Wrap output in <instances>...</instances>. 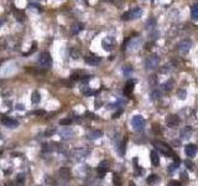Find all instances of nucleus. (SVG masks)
Wrapping results in <instances>:
<instances>
[{
	"label": "nucleus",
	"mask_w": 198,
	"mask_h": 186,
	"mask_svg": "<svg viewBox=\"0 0 198 186\" xmlns=\"http://www.w3.org/2000/svg\"><path fill=\"white\" fill-rule=\"evenodd\" d=\"M154 145H155V148L165 156H171V158H173V156L176 155L172 149H171V147H169V145H167L166 143H163V141L156 140V141H154Z\"/></svg>",
	"instance_id": "f257e3e1"
},
{
	"label": "nucleus",
	"mask_w": 198,
	"mask_h": 186,
	"mask_svg": "<svg viewBox=\"0 0 198 186\" xmlns=\"http://www.w3.org/2000/svg\"><path fill=\"white\" fill-rule=\"evenodd\" d=\"M141 15H143V10H141L140 7H134V9L123 14L121 19L125 21H128V20H133V19H139V17H141Z\"/></svg>",
	"instance_id": "f03ea898"
},
{
	"label": "nucleus",
	"mask_w": 198,
	"mask_h": 186,
	"mask_svg": "<svg viewBox=\"0 0 198 186\" xmlns=\"http://www.w3.org/2000/svg\"><path fill=\"white\" fill-rule=\"evenodd\" d=\"M39 65L42 67V68H50L52 65V57L48 52H42L39 57Z\"/></svg>",
	"instance_id": "7ed1b4c3"
},
{
	"label": "nucleus",
	"mask_w": 198,
	"mask_h": 186,
	"mask_svg": "<svg viewBox=\"0 0 198 186\" xmlns=\"http://www.w3.org/2000/svg\"><path fill=\"white\" fill-rule=\"evenodd\" d=\"M160 65V57L157 55H151L149 56L145 61V68L146 70H154Z\"/></svg>",
	"instance_id": "20e7f679"
},
{
	"label": "nucleus",
	"mask_w": 198,
	"mask_h": 186,
	"mask_svg": "<svg viewBox=\"0 0 198 186\" xmlns=\"http://www.w3.org/2000/svg\"><path fill=\"white\" fill-rule=\"evenodd\" d=\"M131 125L135 130L141 132V130L145 128V119L141 117V115H134L133 119H131Z\"/></svg>",
	"instance_id": "39448f33"
},
{
	"label": "nucleus",
	"mask_w": 198,
	"mask_h": 186,
	"mask_svg": "<svg viewBox=\"0 0 198 186\" xmlns=\"http://www.w3.org/2000/svg\"><path fill=\"white\" fill-rule=\"evenodd\" d=\"M91 154V149H87V148H78L76 150L72 151V155L74 159L77 160H81V159H84Z\"/></svg>",
	"instance_id": "423d86ee"
},
{
	"label": "nucleus",
	"mask_w": 198,
	"mask_h": 186,
	"mask_svg": "<svg viewBox=\"0 0 198 186\" xmlns=\"http://www.w3.org/2000/svg\"><path fill=\"white\" fill-rule=\"evenodd\" d=\"M1 123H3V125L7 126V128H16V126L19 125V122L16 120V119H14L13 117H7V115H3Z\"/></svg>",
	"instance_id": "0eeeda50"
},
{
	"label": "nucleus",
	"mask_w": 198,
	"mask_h": 186,
	"mask_svg": "<svg viewBox=\"0 0 198 186\" xmlns=\"http://www.w3.org/2000/svg\"><path fill=\"white\" fill-rule=\"evenodd\" d=\"M102 46L105 51H111L115 46V39L111 36H107L105 39H103V41H102Z\"/></svg>",
	"instance_id": "6e6552de"
},
{
	"label": "nucleus",
	"mask_w": 198,
	"mask_h": 186,
	"mask_svg": "<svg viewBox=\"0 0 198 186\" xmlns=\"http://www.w3.org/2000/svg\"><path fill=\"white\" fill-rule=\"evenodd\" d=\"M108 170H109V161H107V160L102 161L97 167V173H98L99 177H104V175L108 173Z\"/></svg>",
	"instance_id": "1a4fd4ad"
},
{
	"label": "nucleus",
	"mask_w": 198,
	"mask_h": 186,
	"mask_svg": "<svg viewBox=\"0 0 198 186\" xmlns=\"http://www.w3.org/2000/svg\"><path fill=\"white\" fill-rule=\"evenodd\" d=\"M191 47H192V42L189 40H182L180 43H178V50H180L181 54H187V52L191 50Z\"/></svg>",
	"instance_id": "9d476101"
},
{
	"label": "nucleus",
	"mask_w": 198,
	"mask_h": 186,
	"mask_svg": "<svg viewBox=\"0 0 198 186\" xmlns=\"http://www.w3.org/2000/svg\"><path fill=\"white\" fill-rule=\"evenodd\" d=\"M84 60H85V62L91 66H97L100 63V57L97 55H88L84 57Z\"/></svg>",
	"instance_id": "9b49d317"
},
{
	"label": "nucleus",
	"mask_w": 198,
	"mask_h": 186,
	"mask_svg": "<svg viewBox=\"0 0 198 186\" xmlns=\"http://www.w3.org/2000/svg\"><path fill=\"white\" fill-rule=\"evenodd\" d=\"M197 149L198 148H197L196 144H188V145H186V148H185V153L188 158H193L197 153Z\"/></svg>",
	"instance_id": "f8f14e48"
},
{
	"label": "nucleus",
	"mask_w": 198,
	"mask_h": 186,
	"mask_svg": "<svg viewBox=\"0 0 198 186\" xmlns=\"http://www.w3.org/2000/svg\"><path fill=\"white\" fill-rule=\"evenodd\" d=\"M11 7H13V11H14V15H15V17H16V20H17V21H20V22L25 21L26 15H25L24 11L20 10V9H16V6H15V5H13Z\"/></svg>",
	"instance_id": "ddd939ff"
},
{
	"label": "nucleus",
	"mask_w": 198,
	"mask_h": 186,
	"mask_svg": "<svg viewBox=\"0 0 198 186\" xmlns=\"http://www.w3.org/2000/svg\"><path fill=\"white\" fill-rule=\"evenodd\" d=\"M166 123L170 126H175V125L180 124V117L176 115V114H171V115H169V117L166 118Z\"/></svg>",
	"instance_id": "4468645a"
},
{
	"label": "nucleus",
	"mask_w": 198,
	"mask_h": 186,
	"mask_svg": "<svg viewBox=\"0 0 198 186\" xmlns=\"http://www.w3.org/2000/svg\"><path fill=\"white\" fill-rule=\"evenodd\" d=\"M192 134H193V129L191 126H185V128L181 130L180 135H181L182 139H189V138L192 136Z\"/></svg>",
	"instance_id": "2eb2a0df"
},
{
	"label": "nucleus",
	"mask_w": 198,
	"mask_h": 186,
	"mask_svg": "<svg viewBox=\"0 0 198 186\" xmlns=\"http://www.w3.org/2000/svg\"><path fill=\"white\" fill-rule=\"evenodd\" d=\"M134 86H135V81H133V80H130L128 83L125 84V88H124V94L125 96H131V93L134 91Z\"/></svg>",
	"instance_id": "dca6fc26"
},
{
	"label": "nucleus",
	"mask_w": 198,
	"mask_h": 186,
	"mask_svg": "<svg viewBox=\"0 0 198 186\" xmlns=\"http://www.w3.org/2000/svg\"><path fill=\"white\" fill-rule=\"evenodd\" d=\"M102 135H103L102 130H91V132L87 134L88 139H91V140H97V139H99Z\"/></svg>",
	"instance_id": "f3484780"
},
{
	"label": "nucleus",
	"mask_w": 198,
	"mask_h": 186,
	"mask_svg": "<svg viewBox=\"0 0 198 186\" xmlns=\"http://www.w3.org/2000/svg\"><path fill=\"white\" fill-rule=\"evenodd\" d=\"M72 135H73V132H72V129H68V128H65L61 132V138L63 140H68V139H71L72 138Z\"/></svg>",
	"instance_id": "a211bd4d"
},
{
	"label": "nucleus",
	"mask_w": 198,
	"mask_h": 186,
	"mask_svg": "<svg viewBox=\"0 0 198 186\" xmlns=\"http://www.w3.org/2000/svg\"><path fill=\"white\" fill-rule=\"evenodd\" d=\"M59 176L62 179H65V180H68L71 177V170L68 167H61L59 169Z\"/></svg>",
	"instance_id": "6ab92c4d"
},
{
	"label": "nucleus",
	"mask_w": 198,
	"mask_h": 186,
	"mask_svg": "<svg viewBox=\"0 0 198 186\" xmlns=\"http://www.w3.org/2000/svg\"><path fill=\"white\" fill-rule=\"evenodd\" d=\"M150 159H151V164L154 166H159L160 165V156H159V154L156 151H151Z\"/></svg>",
	"instance_id": "aec40b11"
},
{
	"label": "nucleus",
	"mask_w": 198,
	"mask_h": 186,
	"mask_svg": "<svg viewBox=\"0 0 198 186\" xmlns=\"http://www.w3.org/2000/svg\"><path fill=\"white\" fill-rule=\"evenodd\" d=\"M191 17L195 21H198V3L192 5V7H191Z\"/></svg>",
	"instance_id": "412c9836"
},
{
	"label": "nucleus",
	"mask_w": 198,
	"mask_h": 186,
	"mask_svg": "<svg viewBox=\"0 0 198 186\" xmlns=\"http://www.w3.org/2000/svg\"><path fill=\"white\" fill-rule=\"evenodd\" d=\"M172 87H173V81L169 80L167 82H165V83L162 84V91L163 92H170L171 89H172Z\"/></svg>",
	"instance_id": "4be33fe9"
},
{
	"label": "nucleus",
	"mask_w": 198,
	"mask_h": 186,
	"mask_svg": "<svg viewBox=\"0 0 198 186\" xmlns=\"http://www.w3.org/2000/svg\"><path fill=\"white\" fill-rule=\"evenodd\" d=\"M40 100H41V96H40V93L35 91V92H32L31 93V102L33 104H37V103H40Z\"/></svg>",
	"instance_id": "5701e85b"
},
{
	"label": "nucleus",
	"mask_w": 198,
	"mask_h": 186,
	"mask_svg": "<svg viewBox=\"0 0 198 186\" xmlns=\"http://www.w3.org/2000/svg\"><path fill=\"white\" fill-rule=\"evenodd\" d=\"M69 54H71V57H72V58L78 60V58H79V56H81V51L78 50L77 47H72V48H71V51H69Z\"/></svg>",
	"instance_id": "b1692460"
},
{
	"label": "nucleus",
	"mask_w": 198,
	"mask_h": 186,
	"mask_svg": "<svg viewBox=\"0 0 198 186\" xmlns=\"http://www.w3.org/2000/svg\"><path fill=\"white\" fill-rule=\"evenodd\" d=\"M178 165H180V160H177V161H175V163H172V164H170L169 165V173H173L175 170H177L178 169Z\"/></svg>",
	"instance_id": "393cba45"
},
{
	"label": "nucleus",
	"mask_w": 198,
	"mask_h": 186,
	"mask_svg": "<svg viewBox=\"0 0 198 186\" xmlns=\"http://www.w3.org/2000/svg\"><path fill=\"white\" fill-rule=\"evenodd\" d=\"M147 184H155V182H157L159 181V176L157 175H155V174H151L150 176L147 177Z\"/></svg>",
	"instance_id": "a878e982"
},
{
	"label": "nucleus",
	"mask_w": 198,
	"mask_h": 186,
	"mask_svg": "<svg viewBox=\"0 0 198 186\" xmlns=\"http://www.w3.org/2000/svg\"><path fill=\"white\" fill-rule=\"evenodd\" d=\"M113 182H114L115 186H121V179H120V176H119L118 174H114V176H113Z\"/></svg>",
	"instance_id": "bb28decb"
},
{
	"label": "nucleus",
	"mask_w": 198,
	"mask_h": 186,
	"mask_svg": "<svg viewBox=\"0 0 198 186\" xmlns=\"http://www.w3.org/2000/svg\"><path fill=\"white\" fill-rule=\"evenodd\" d=\"M59 124H61V125H71V124H72V119H71V118L61 119V120H59Z\"/></svg>",
	"instance_id": "cd10ccee"
},
{
	"label": "nucleus",
	"mask_w": 198,
	"mask_h": 186,
	"mask_svg": "<svg viewBox=\"0 0 198 186\" xmlns=\"http://www.w3.org/2000/svg\"><path fill=\"white\" fill-rule=\"evenodd\" d=\"M185 165L186 166H187V169L188 170H195V164H193L192 161H191V160H185Z\"/></svg>",
	"instance_id": "c85d7f7f"
},
{
	"label": "nucleus",
	"mask_w": 198,
	"mask_h": 186,
	"mask_svg": "<svg viewBox=\"0 0 198 186\" xmlns=\"http://www.w3.org/2000/svg\"><path fill=\"white\" fill-rule=\"evenodd\" d=\"M178 98L180 99H185L186 98V96H187V92H186V89H183V88H181L180 91H178Z\"/></svg>",
	"instance_id": "c756f323"
},
{
	"label": "nucleus",
	"mask_w": 198,
	"mask_h": 186,
	"mask_svg": "<svg viewBox=\"0 0 198 186\" xmlns=\"http://www.w3.org/2000/svg\"><path fill=\"white\" fill-rule=\"evenodd\" d=\"M46 182L50 186H57V182H56L55 179H51V176H47L46 177Z\"/></svg>",
	"instance_id": "7c9ffc66"
},
{
	"label": "nucleus",
	"mask_w": 198,
	"mask_h": 186,
	"mask_svg": "<svg viewBox=\"0 0 198 186\" xmlns=\"http://www.w3.org/2000/svg\"><path fill=\"white\" fill-rule=\"evenodd\" d=\"M119 154L120 155H124L125 154V141L119 144Z\"/></svg>",
	"instance_id": "2f4dec72"
},
{
	"label": "nucleus",
	"mask_w": 198,
	"mask_h": 186,
	"mask_svg": "<svg viewBox=\"0 0 198 186\" xmlns=\"http://www.w3.org/2000/svg\"><path fill=\"white\" fill-rule=\"evenodd\" d=\"M56 133V128H48L46 132H45V135L46 136H52Z\"/></svg>",
	"instance_id": "473e14b6"
},
{
	"label": "nucleus",
	"mask_w": 198,
	"mask_h": 186,
	"mask_svg": "<svg viewBox=\"0 0 198 186\" xmlns=\"http://www.w3.org/2000/svg\"><path fill=\"white\" fill-rule=\"evenodd\" d=\"M155 25H156V20H155V19H150V20L147 21V24H146L147 29H152V27H155Z\"/></svg>",
	"instance_id": "72a5a7b5"
},
{
	"label": "nucleus",
	"mask_w": 198,
	"mask_h": 186,
	"mask_svg": "<svg viewBox=\"0 0 198 186\" xmlns=\"http://www.w3.org/2000/svg\"><path fill=\"white\" fill-rule=\"evenodd\" d=\"M123 72H124L125 76H129V74L133 72V68H131V67H130V66H125L124 68H123Z\"/></svg>",
	"instance_id": "f704fd0d"
},
{
	"label": "nucleus",
	"mask_w": 198,
	"mask_h": 186,
	"mask_svg": "<svg viewBox=\"0 0 198 186\" xmlns=\"http://www.w3.org/2000/svg\"><path fill=\"white\" fill-rule=\"evenodd\" d=\"M82 29H83V25H82V24L77 25V26H74L73 30H72V33H77V32L79 31V30H82Z\"/></svg>",
	"instance_id": "c9c22d12"
},
{
	"label": "nucleus",
	"mask_w": 198,
	"mask_h": 186,
	"mask_svg": "<svg viewBox=\"0 0 198 186\" xmlns=\"http://www.w3.org/2000/svg\"><path fill=\"white\" fill-rule=\"evenodd\" d=\"M169 186H181V182L177 180H171L169 182Z\"/></svg>",
	"instance_id": "e433bc0d"
},
{
	"label": "nucleus",
	"mask_w": 198,
	"mask_h": 186,
	"mask_svg": "<svg viewBox=\"0 0 198 186\" xmlns=\"http://www.w3.org/2000/svg\"><path fill=\"white\" fill-rule=\"evenodd\" d=\"M160 96H161V93H160L159 91H155V92H152V94H151L152 99H157V98H160Z\"/></svg>",
	"instance_id": "4c0bfd02"
},
{
	"label": "nucleus",
	"mask_w": 198,
	"mask_h": 186,
	"mask_svg": "<svg viewBox=\"0 0 198 186\" xmlns=\"http://www.w3.org/2000/svg\"><path fill=\"white\" fill-rule=\"evenodd\" d=\"M152 130H154V132H156L157 134H160V129H159V125H157V124H154V125H152Z\"/></svg>",
	"instance_id": "58836bf2"
},
{
	"label": "nucleus",
	"mask_w": 198,
	"mask_h": 186,
	"mask_svg": "<svg viewBox=\"0 0 198 186\" xmlns=\"http://www.w3.org/2000/svg\"><path fill=\"white\" fill-rule=\"evenodd\" d=\"M24 179L25 177H24V175H22V174H19L17 175V181L19 182H24Z\"/></svg>",
	"instance_id": "ea45409f"
},
{
	"label": "nucleus",
	"mask_w": 198,
	"mask_h": 186,
	"mask_svg": "<svg viewBox=\"0 0 198 186\" xmlns=\"http://www.w3.org/2000/svg\"><path fill=\"white\" fill-rule=\"evenodd\" d=\"M150 83L152 84V83H157V78H156V76H151V80H150Z\"/></svg>",
	"instance_id": "a19ab883"
},
{
	"label": "nucleus",
	"mask_w": 198,
	"mask_h": 186,
	"mask_svg": "<svg viewBox=\"0 0 198 186\" xmlns=\"http://www.w3.org/2000/svg\"><path fill=\"white\" fill-rule=\"evenodd\" d=\"M181 179H182V180H188L187 174H186V173H182V174H181Z\"/></svg>",
	"instance_id": "79ce46f5"
},
{
	"label": "nucleus",
	"mask_w": 198,
	"mask_h": 186,
	"mask_svg": "<svg viewBox=\"0 0 198 186\" xmlns=\"http://www.w3.org/2000/svg\"><path fill=\"white\" fill-rule=\"evenodd\" d=\"M16 109H17V110H24V104H17V106H16Z\"/></svg>",
	"instance_id": "37998d69"
},
{
	"label": "nucleus",
	"mask_w": 198,
	"mask_h": 186,
	"mask_svg": "<svg viewBox=\"0 0 198 186\" xmlns=\"http://www.w3.org/2000/svg\"><path fill=\"white\" fill-rule=\"evenodd\" d=\"M123 113V110H119V112H117V113H115L114 115H113V118H118L119 117V115H120Z\"/></svg>",
	"instance_id": "c03bdc74"
},
{
	"label": "nucleus",
	"mask_w": 198,
	"mask_h": 186,
	"mask_svg": "<svg viewBox=\"0 0 198 186\" xmlns=\"http://www.w3.org/2000/svg\"><path fill=\"white\" fill-rule=\"evenodd\" d=\"M35 114H37V115H43L45 114V110H37Z\"/></svg>",
	"instance_id": "a18cd8bd"
},
{
	"label": "nucleus",
	"mask_w": 198,
	"mask_h": 186,
	"mask_svg": "<svg viewBox=\"0 0 198 186\" xmlns=\"http://www.w3.org/2000/svg\"><path fill=\"white\" fill-rule=\"evenodd\" d=\"M35 50H36V42H33L32 43V47H31V51H30V52H33Z\"/></svg>",
	"instance_id": "49530a36"
},
{
	"label": "nucleus",
	"mask_w": 198,
	"mask_h": 186,
	"mask_svg": "<svg viewBox=\"0 0 198 186\" xmlns=\"http://www.w3.org/2000/svg\"><path fill=\"white\" fill-rule=\"evenodd\" d=\"M152 45H154V43H147V45H146V47H145V48H146V50H150Z\"/></svg>",
	"instance_id": "de8ad7c7"
},
{
	"label": "nucleus",
	"mask_w": 198,
	"mask_h": 186,
	"mask_svg": "<svg viewBox=\"0 0 198 186\" xmlns=\"http://www.w3.org/2000/svg\"><path fill=\"white\" fill-rule=\"evenodd\" d=\"M129 185H130V186H135V184H134L133 181H130V182H129Z\"/></svg>",
	"instance_id": "09e8293b"
},
{
	"label": "nucleus",
	"mask_w": 198,
	"mask_h": 186,
	"mask_svg": "<svg viewBox=\"0 0 198 186\" xmlns=\"http://www.w3.org/2000/svg\"><path fill=\"white\" fill-rule=\"evenodd\" d=\"M105 1H109V3H111V1H114V0H105Z\"/></svg>",
	"instance_id": "8fccbe9b"
},
{
	"label": "nucleus",
	"mask_w": 198,
	"mask_h": 186,
	"mask_svg": "<svg viewBox=\"0 0 198 186\" xmlns=\"http://www.w3.org/2000/svg\"><path fill=\"white\" fill-rule=\"evenodd\" d=\"M1 86H3V81H0V87H1Z\"/></svg>",
	"instance_id": "3c124183"
},
{
	"label": "nucleus",
	"mask_w": 198,
	"mask_h": 186,
	"mask_svg": "<svg viewBox=\"0 0 198 186\" xmlns=\"http://www.w3.org/2000/svg\"><path fill=\"white\" fill-rule=\"evenodd\" d=\"M1 62H3V61H1V60H0V65H1Z\"/></svg>",
	"instance_id": "603ef678"
},
{
	"label": "nucleus",
	"mask_w": 198,
	"mask_h": 186,
	"mask_svg": "<svg viewBox=\"0 0 198 186\" xmlns=\"http://www.w3.org/2000/svg\"><path fill=\"white\" fill-rule=\"evenodd\" d=\"M0 25H1V21H0Z\"/></svg>",
	"instance_id": "864d4df0"
},
{
	"label": "nucleus",
	"mask_w": 198,
	"mask_h": 186,
	"mask_svg": "<svg viewBox=\"0 0 198 186\" xmlns=\"http://www.w3.org/2000/svg\"><path fill=\"white\" fill-rule=\"evenodd\" d=\"M37 186H41V185H37Z\"/></svg>",
	"instance_id": "5fc2aeb1"
},
{
	"label": "nucleus",
	"mask_w": 198,
	"mask_h": 186,
	"mask_svg": "<svg viewBox=\"0 0 198 186\" xmlns=\"http://www.w3.org/2000/svg\"><path fill=\"white\" fill-rule=\"evenodd\" d=\"M0 154H1V151H0Z\"/></svg>",
	"instance_id": "6e6d98bb"
}]
</instances>
